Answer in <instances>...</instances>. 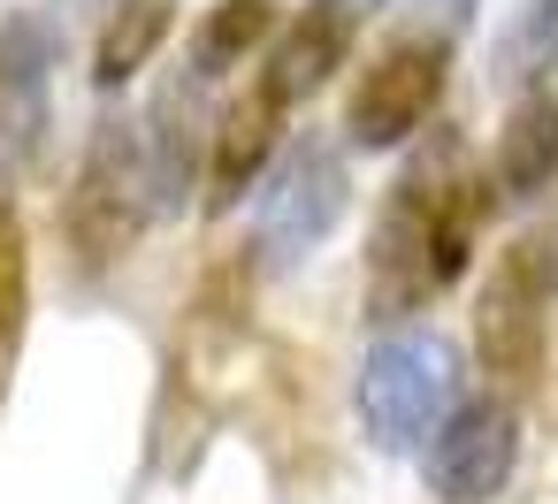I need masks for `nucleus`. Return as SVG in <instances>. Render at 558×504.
Segmentation results:
<instances>
[{
    "label": "nucleus",
    "mask_w": 558,
    "mask_h": 504,
    "mask_svg": "<svg viewBox=\"0 0 558 504\" xmlns=\"http://www.w3.org/2000/svg\"><path fill=\"white\" fill-rule=\"evenodd\" d=\"M550 62H558V0H520V16L505 32V77L527 93V85H543Z\"/></svg>",
    "instance_id": "15"
},
{
    "label": "nucleus",
    "mask_w": 558,
    "mask_h": 504,
    "mask_svg": "<svg viewBox=\"0 0 558 504\" xmlns=\"http://www.w3.org/2000/svg\"><path fill=\"white\" fill-rule=\"evenodd\" d=\"M154 176H146V146H138V123H100L93 146H85V169H77V192H70V245L85 268H108L138 245V230L154 222Z\"/></svg>",
    "instance_id": "6"
},
{
    "label": "nucleus",
    "mask_w": 558,
    "mask_h": 504,
    "mask_svg": "<svg viewBox=\"0 0 558 504\" xmlns=\"http://www.w3.org/2000/svg\"><path fill=\"white\" fill-rule=\"evenodd\" d=\"M489 184H497V199H543L558 184V93L550 85L512 93L497 146H489Z\"/></svg>",
    "instance_id": "11"
},
{
    "label": "nucleus",
    "mask_w": 558,
    "mask_h": 504,
    "mask_svg": "<svg viewBox=\"0 0 558 504\" xmlns=\"http://www.w3.org/2000/svg\"><path fill=\"white\" fill-rule=\"evenodd\" d=\"M360 428L375 435V451H428V435L466 405L459 397V352L436 329H390L352 382Z\"/></svg>",
    "instance_id": "3"
},
{
    "label": "nucleus",
    "mask_w": 558,
    "mask_h": 504,
    "mask_svg": "<svg viewBox=\"0 0 558 504\" xmlns=\"http://www.w3.org/2000/svg\"><path fill=\"white\" fill-rule=\"evenodd\" d=\"M520 466V413L505 397H466L421 451V474H428V496L444 504H489Z\"/></svg>",
    "instance_id": "7"
},
{
    "label": "nucleus",
    "mask_w": 558,
    "mask_h": 504,
    "mask_svg": "<svg viewBox=\"0 0 558 504\" xmlns=\"http://www.w3.org/2000/svg\"><path fill=\"white\" fill-rule=\"evenodd\" d=\"M329 9H344V16H352V24H367V16H375V9H383V0H329Z\"/></svg>",
    "instance_id": "16"
},
{
    "label": "nucleus",
    "mask_w": 558,
    "mask_h": 504,
    "mask_svg": "<svg viewBox=\"0 0 558 504\" xmlns=\"http://www.w3.org/2000/svg\"><path fill=\"white\" fill-rule=\"evenodd\" d=\"M276 39V9H268V0H215V9L199 16V32H192V70L207 77V85H222L253 47H268Z\"/></svg>",
    "instance_id": "12"
},
{
    "label": "nucleus",
    "mask_w": 558,
    "mask_h": 504,
    "mask_svg": "<svg viewBox=\"0 0 558 504\" xmlns=\"http://www.w3.org/2000/svg\"><path fill=\"white\" fill-rule=\"evenodd\" d=\"M283 100L253 77V93H238L222 115H215V153H207V199L215 207H238L245 192L268 184L276 169V146H283Z\"/></svg>",
    "instance_id": "9"
},
{
    "label": "nucleus",
    "mask_w": 558,
    "mask_h": 504,
    "mask_svg": "<svg viewBox=\"0 0 558 504\" xmlns=\"http://www.w3.org/2000/svg\"><path fill=\"white\" fill-rule=\"evenodd\" d=\"M207 77L184 62V70H169V85L146 100V115H138V146H146V176H154V207L161 214H177L184 207V192H192V176H199V146L215 138L207 123H215V108H207Z\"/></svg>",
    "instance_id": "8"
},
{
    "label": "nucleus",
    "mask_w": 558,
    "mask_h": 504,
    "mask_svg": "<svg viewBox=\"0 0 558 504\" xmlns=\"http://www.w3.org/2000/svg\"><path fill=\"white\" fill-rule=\"evenodd\" d=\"M24 329H32V245H24L16 207L0 199V397H9V382H16Z\"/></svg>",
    "instance_id": "14"
},
{
    "label": "nucleus",
    "mask_w": 558,
    "mask_h": 504,
    "mask_svg": "<svg viewBox=\"0 0 558 504\" xmlns=\"http://www.w3.org/2000/svg\"><path fill=\"white\" fill-rule=\"evenodd\" d=\"M489 169H474L459 131L421 138V153L398 169L375 245H367V321L405 329L436 291H451L474 260L482 214H489Z\"/></svg>",
    "instance_id": "1"
},
{
    "label": "nucleus",
    "mask_w": 558,
    "mask_h": 504,
    "mask_svg": "<svg viewBox=\"0 0 558 504\" xmlns=\"http://www.w3.org/2000/svg\"><path fill=\"white\" fill-rule=\"evenodd\" d=\"M558 298V230H520L497 260L489 283L474 298V352L482 374L497 382V397H527V382L543 374V314Z\"/></svg>",
    "instance_id": "4"
},
{
    "label": "nucleus",
    "mask_w": 558,
    "mask_h": 504,
    "mask_svg": "<svg viewBox=\"0 0 558 504\" xmlns=\"http://www.w3.org/2000/svg\"><path fill=\"white\" fill-rule=\"evenodd\" d=\"M169 24H177V0H116V16L100 32V54H93V77L100 85L138 77L154 62V47L169 39Z\"/></svg>",
    "instance_id": "13"
},
{
    "label": "nucleus",
    "mask_w": 558,
    "mask_h": 504,
    "mask_svg": "<svg viewBox=\"0 0 558 504\" xmlns=\"http://www.w3.org/2000/svg\"><path fill=\"white\" fill-rule=\"evenodd\" d=\"M352 39H360V24H352L344 9H329V0H306V9L268 39L260 85H268L283 108H299V100H314V93L352 62Z\"/></svg>",
    "instance_id": "10"
},
{
    "label": "nucleus",
    "mask_w": 558,
    "mask_h": 504,
    "mask_svg": "<svg viewBox=\"0 0 558 504\" xmlns=\"http://www.w3.org/2000/svg\"><path fill=\"white\" fill-rule=\"evenodd\" d=\"M344 199H352V169H344V146L337 138H291L253 199V253L260 268H299L337 222H344Z\"/></svg>",
    "instance_id": "5"
},
{
    "label": "nucleus",
    "mask_w": 558,
    "mask_h": 504,
    "mask_svg": "<svg viewBox=\"0 0 558 504\" xmlns=\"http://www.w3.org/2000/svg\"><path fill=\"white\" fill-rule=\"evenodd\" d=\"M474 24V0H413L405 24L367 54V70L352 77V100H344V138L367 146V153H390L405 146L436 100H444V70H451V47L459 32Z\"/></svg>",
    "instance_id": "2"
}]
</instances>
